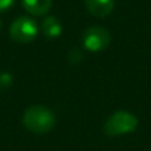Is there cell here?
Instances as JSON below:
<instances>
[{"label": "cell", "mask_w": 151, "mask_h": 151, "mask_svg": "<svg viewBox=\"0 0 151 151\" xmlns=\"http://www.w3.org/2000/svg\"><path fill=\"white\" fill-rule=\"evenodd\" d=\"M23 123L31 133L47 134L56 126V115L44 105H33L24 111Z\"/></svg>", "instance_id": "obj_1"}, {"label": "cell", "mask_w": 151, "mask_h": 151, "mask_svg": "<svg viewBox=\"0 0 151 151\" xmlns=\"http://www.w3.org/2000/svg\"><path fill=\"white\" fill-rule=\"evenodd\" d=\"M138 118L125 110H118L106 119L104 133L109 137H118L134 133L138 127Z\"/></svg>", "instance_id": "obj_2"}, {"label": "cell", "mask_w": 151, "mask_h": 151, "mask_svg": "<svg viewBox=\"0 0 151 151\" xmlns=\"http://www.w3.org/2000/svg\"><path fill=\"white\" fill-rule=\"evenodd\" d=\"M37 23L28 16H20L15 19L9 27V37L17 44H29L37 37Z\"/></svg>", "instance_id": "obj_3"}, {"label": "cell", "mask_w": 151, "mask_h": 151, "mask_svg": "<svg viewBox=\"0 0 151 151\" xmlns=\"http://www.w3.org/2000/svg\"><path fill=\"white\" fill-rule=\"evenodd\" d=\"M111 37L106 28L93 25L85 29L82 35V44L89 52H101L110 45Z\"/></svg>", "instance_id": "obj_4"}, {"label": "cell", "mask_w": 151, "mask_h": 151, "mask_svg": "<svg viewBox=\"0 0 151 151\" xmlns=\"http://www.w3.org/2000/svg\"><path fill=\"white\" fill-rule=\"evenodd\" d=\"M115 0H85V7L96 17H106L114 9Z\"/></svg>", "instance_id": "obj_5"}, {"label": "cell", "mask_w": 151, "mask_h": 151, "mask_svg": "<svg viewBox=\"0 0 151 151\" xmlns=\"http://www.w3.org/2000/svg\"><path fill=\"white\" fill-rule=\"evenodd\" d=\"M53 0H21L24 9L33 16H44L52 8Z\"/></svg>", "instance_id": "obj_6"}, {"label": "cell", "mask_w": 151, "mask_h": 151, "mask_svg": "<svg viewBox=\"0 0 151 151\" xmlns=\"http://www.w3.org/2000/svg\"><path fill=\"white\" fill-rule=\"evenodd\" d=\"M41 32L48 39H57L63 33V24L55 16H48L41 23Z\"/></svg>", "instance_id": "obj_7"}, {"label": "cell", "mask_w": 151, "mask_h": 151, "mask_svg": "<svg viewBox=\"0 0 151 151\" xmlns=\"http://www.w3.org/2000/svg\"><path fill=\"white\" fill-rule=\"evenodd\" d=\"M13 4H15V0H0V12L8 11Z\"/></svg>", "instance_id": "obj_8"}, {"label": "cell", "mask_w": 151, "mask_h": 151, "mask_svg": "<svg viewBox=\"0 0 151 151\" xmlns=\"http://www.w3.org/2000/svg\"><path fill=\"white\" fill-rule=\"evenodd\" d=\"M0 29H1V19H0Z\"/></svg>", "instance_id": "obj_9"}]
</instances>
